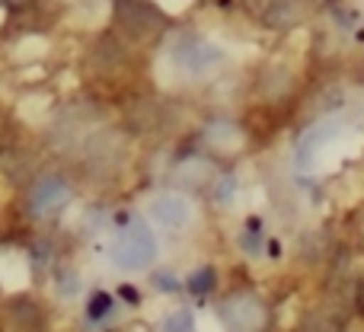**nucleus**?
<instances>
[{
	"label": "nucleus",
	"mask_w": 364,
	"mask_h": 332,
	"mask_svg": "<svg viewBox=\"0 0 364 332\" xmlns=\"http://www.w3.org/2000/svg\"><path fill=\"white\" fill-rule=\"evenodd\" d=\"M68 201H70L68 182H61V179H55V176H48V179H42L36 188H32L29 208H32V214H38V218H48V214L61 211Z\"/></svg>",
	"instance_id": "4"
},
{
	"label": "nucleus",
	"mask_w": 364,
	"mask_h": 332,
	"mask_svg": "<svg viewBox=\"0 0 364 332\" xmlns=\"http://www.w3.org/2000/svg\"><path fill=\"white\" fill-rule=\"evenodd\" d=\"M262 304L256 301V297H250V294H240V297H233V301H227L224 304V320H227V326L230 329H237V332H252V329H259L262 326Z\"/></svg>",
	"instance_id": "5"
},
{
	"label": "nucleus",
	"mask_w": 364,
	"mask_h": 332,
	"mask_svg": "<svg viewBox=\"0 0 364 332\" xmlns=\"http://www.w3.org/2000/svg\"><path fill=\"white\" fill-rule=\"evenodd\" d=\"M112 259L128 272H141L157 259V237L151 224L141 218H128L112 240Z\"/></svg>",
	"instance_id": "1"
},
{
	"label": "nucleus",
	"mask_w": 364,
	"mask_h": 332,
	"mask_svg": "<svg viewBox=\"0 0 364 332\" xmlns=\"http://www.w3.org/2000/svg\"><path fill=\"white\" fill-rule=\"evenodd\" d=\"M166 332H192V316H188L186 310L173 314L170 320H166Z\"/></svg>",
	"instance_id": "6"
},
{
	"label": "nucleus",
	"mask_w": 364,
	"mask_h": 332,
	"mask_svg": "<svg viewBox=\"0 0 364 332\" xmlns=\"http://www.w3.org/2000/svg\"><path fill=\"white\" fill-rule=\"evenodd\" d=\"M176 58H179V64H182V70H186V74L201 77V74H208L211 68H218L224 55H220V48H218V45H211V42H201V38H186V42L176 45Z\"/></svg>",
	"instance_id": "3"
},
{
	"label": "nucleus",
	"mask_w": 364,
	"mask_h": 332,
	"mask_svg": "<svg viewBox=\"0 0 364 332\" xmlns=\"http://www.w3.org/2000/svg\"><path fill=\"white\" fill-rule=\"evenodd\" d=\"M151 220L166 230H186L195 220V208L186 195L179 192H160L151 198Z\"/></svg>",
	"instance_id": "2"
}]
</instances>
